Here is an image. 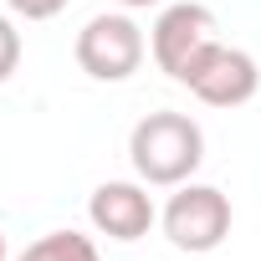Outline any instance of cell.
Instances as JSON below:
<instances>
[{"label": "cell", "instance_id": "1", "mask_svg": "<svg viewBox=\"0 0 261 261\" xmlns=\"http://www.w3.org/2000/svg\"><path fill=\"white\" fill-rule=\"evenodd\" d=\"M128 159H134V174L144 185L179 190L205 164V134H200L195 118L159 108V113L134 123V134H128Z\"/></svg>", "mask_w": 261, "mask_h": 261}, {"label": "cell", "instance_id": "2", "mask_svg": "<svg viewBox=\"0 0 261 261\" xmlns=\"http://www.w3.org/2000/svg\"><path fill=\"white\" fill-rule=\"evenodd\" d=\"M144 31L134 16H92L82 31H77V67L92 77V82H128L139 67H144Z\"/></svg>", "mask_w": 261, "mask_h": 261}, {"label": "cell", "instance_id": "3", "mask_svg": "<svg viewBox=\"0 0 261 261\" xmlns=\"http://www.w3.org/2000/svg\"><path fill=\"white\" fill-rule=\"evenodd\" d=\"M159 225H164L169 246H179V251H190V256H205V251H215V246L230 236V200H225L215 185H195V179H190V185H179V190L169 195Z\"/></svg>", "mask_w": 261, "mask_h": 261}, {"label": "cell", "instance_id": "4", "mask_svg": "<svg viewBox=\"0 0 261 261\" xmlns=\"http://www.w3.org/2000/svg\"><path fill=\"white\" fill-rule=\"evenodd\" d=\"M215 11L210 6H195V0H179V6H164L154 31H149V51L159 62V72H169L179 87L185 77L195 72V62L215 46Z\"/></svg>", "mask_w": 261, "mask_h": 261}, {"label": "cell", "instance_id": "5", "mask_svg": "<svg viewBox=\"0 0 261 261\" xmlns=\"http://www.w3.org/2000/svg\"><path fill=\"white\" fill-rule=\"evenodd\" d=\"M185 87H190L200 102H210V108H241V102L256 97V87H261V67H256L251 51L215 41V46L195 62V72L185 77Z\"/></svg>", "mask_w": 261, "mask_h": 261}, {"label": "cell", "instance_id": "6", "mask_svg": "<svg viewBox=\"0 0 261 261\" xmlns=\"http://www.w3.org/2000/svg\"><path fill=\"white\" fill-rule=\"evenodd\" d=\"M87 220H92V230L108 236V241H139V236L154 230L159 210H154L144 179H139V185H134V179H108V185L92 190V200H87Z\"/></svg>", "mask_w": 261, "mask_h": 261}, {"label": "cell", "instance_id": "7", "mask_svg": "<svg viewBox=\"0 0 261 261\" xmlns=\"http://www.w3.org/2000/svg\"><path fill=\"white\" fill-rule=\"evenodd\" d=\"M16 261H102V256H97V241L82 236V230H46Z\"/></svg>", "mask_w": 261, "mask_h": 261}, {"label": "cell", "instance_id": "8", "mask_svg": "<svg viewBox=\"0 0 261 261\" xmlns=\"http://www.w3.org/2000/svg\"><path fill=\"white\" fill-rule=\"evenodd\" d=\"M16 67H21V31H16L11 16H0V82H6Z\"/></svg>", "mask_w": 261, "mask_h": 261}, {"label": "cell", "instance_id": "9", "mask_svg": "<svg viewBox=\"0 0 261 261\" xmlns=\"http://www.w3.org/2000/svg\"><path fill=\"white\" fill-rule=\"evenodd\" d=\"M6 6L21 16V21H51L67 11V0H6Z\"/></svg>", "mask_w": 261, "mask_h": 261}, {"label": "cell", "instance_id": "10", "mask_svg": "<svg viewBox=\"0 0 261 261\" xmlns=\"http://www.w3.org/2000/svg\"><path fill=\"white\" fill-rule=\"evenodd\" d=\"M123 11H149V6H159V0H118Z\"/></svg>", "mask_w": 261, "mask_h": 261}, {"label": "cell", "instance_id": "11", "mask_svg": "<svg viewBox=\"0 0 261 261\" xmlns=\"http://www.w3.org/2000/svg\"><path fill=\"white\" fill-rule=\"evenodd\" d=\"M0 261H6V236H0Z\"/></svg>", "mask_w": 261, "mask_h": 261}]
</instances>
